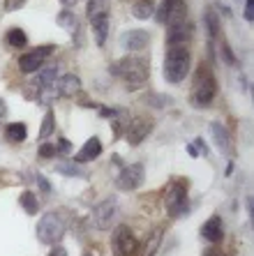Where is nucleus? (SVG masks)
I'll return each mask as SVG.
<instances>
[{"instance_id": "36", "label": "nucleus", "mask_w": 254, "mask_h": 256, "mask_svg": "<svg viewBox=\"0 0 254 256\" xmlns=\"http://www.w3.org/2000/svg\"><path fill=\"white\" fill-rule=\"evenodd\" d=\"M242 16H245L247 24L254 21V0H245V12H242Z\"/></svg>"}, {"instance_id": "35", "label": "nucleus", "mask_w": 254, "mask_h": 256, "mask_svg": "<svg viewBox=\"0 0 254 256\" xmlns=\"http://www.w3.org/2000/svg\"><path fill=\"white\" fill-rule=\"evenodd\" d=\"M56 150H58V155H70V152H72V143L67 141V138H58Z\"/></svg>"}, {"instance_id": "8", "label": "nucleus", "mask_w": 254, "mask_h": 256, "mask_svg": "<svg viewBox=\"0 0 254 256\" xmlns=\"http://www.w3.org/2000/svg\"><path fill=\"white\" fill-rule=\"evenodd\" d=\"M51 54H56V44H42V46L30 48L28 54L19 56V70L24 72V74H35L42 67V62Z\"/></svg>"}, {"instance_id": "34", "label": "nucleus", "mask_w": 254, "mask_h": 256, "mask_svg": "<svg viewBox=\"0 0 254 256\" xmlns=\"http://www.w3.org/2000/svg\"><path fill=\"white\" fill-rule=\"evenodd\" d=\"M37 185H40V190L44 192V194H51V192H54V187H51V182L47 180L44 173H37Z\"/></svg>"}, {"instance_id": "20", "label": "nucleus", "mask_w": 254, "mask_h": 256, "mask_svg": "<svg viewBox=\"0 0 254 256\" xmlns=\"http://www.w3.org/2000/svg\"><path fill=\"white\" fill-rule=\"evenodd\" d=\"M28 138V127L26 122H10L5 127V141L12 143V146H19V143H24Z\"/></svg>"}, {"instance_id": "41", "label": "nucleus", "mask_w": 254, "mask_h": 256, "mask_svg": "<svg viewBox=\"0 0 254 256\" xmlns=\"http://www.w3.org/2000/svg\"><path fill=\"white\" fill-rule=\"evenodd\" d=\"M245 208H247V214H249V220L254 217V201H252V194H247L245 196Z\"/></svg>"}, {"instance_id": "23", "label": "nucleus", "mask_w": 254, "mask_h": 256, "mask_svg": "<svg viewBox=\"0 0 254 256\" xmlns=\"http://www.w3.org/2000/svg\"><path fill=\"white\" fill-rule=\"evenodd\" d=\"M162 238H164V228H162V226H160V228H155V231L146 238V244H143L141 256H155V254H157Z\"/></svg>"}, {"instance_id": "44", "label": "nucleus", "mask_w": 254, "mask_h": 256, "mask_svg": "<svg viewBox=\"0 0 254 256\" xmlns=\"http://www.w3.org/2000/svg\"><path fill=\"white\" fill-rule=\"evenodd\" d=\"M60 2L65 5V10H70V7H74V5H77V0H60Z\"/></svg>"}, {"instance_id": "2", "label": "nucleus", "mask_w": 254, "mask_h": 256, "mask_svg": "<svg viewBox=\"0 0 254 256\" xmlns=\"http://www.w3.org/2000/svg\"><path fill=\"white\" fill-rule=\"evenodd\" d=\"M217 97V78L208 62H199L194 76H192V104L196 108H206Z\"/></svg>"}, {"instance_id": "12", "label": "nucleus", "mask_w": 254, "mask_h": 256, "mask_svg": "<svg viewBox=\"0 0 254 256\" xmlns=\"http://www.w3.org/2000/svg\"><path fill=\"white\" fill-rule=\"evenodd\" d=\"M120 44H123V48L130 51V54L143 51V48L150 44V32H148V30H141V28L127 30V32H123V37H120Z\"/></svg>"}, {"instance_id": "32", "label": "nucleus", "mask_w": 254, "mask_h": 256, "mask_svg": "<svg viewBox=\"0 0 254 256\" xmlns=\"http://www.w3.org/2000/svg\"><path fill=\"white\" fill-rule=\"evenodd\" d=\"M37 155H40L42 160H54V157L58 155V150H56L54 143H42L40 148H37Z\"/></svg>"}, {"instance_id": "4", "label": "nucleus", "mask_w": 254, "mask_h": 256, "mask_svg": "<svg viewBox=\"0 0 254 256\" xmlns=\"http://www.w3.org/2000/svg\"><path fill=\"white\" fill-rule=\"evenodd\" d=\"M67 231V222L63 212L58 210H47L37 222V240L42 244H58Z\"/></svg>"}, {"instance_id": "9", "label": "nucleus", "mask_w": 254, "mask_h": 256, "mask_svg": "<svg viewBox=\"0 0 254 256\" xmlns=\"http://www.w3.org/2000/svg\"><path fill=\"white\" fill-rule=\"evenodd\" d=\"M146 180V168L143 164H125L120 168L118 178H116V185H118L120 192H134L143 185Z\"/></svg>"}, {"instance_id": "17", "label": "nucleus", "mask_w": 254, "mask_h": 256, "mask_svg": "<svg viewBox=\"0 0 254 256\" xmlns=\"http://www.w3.org/2000/svg\"><path fill=\"white\" fill-rule=\"evenodd\" d=\"M210 136H213V141H215L219 152H222V155H229L231 152V136H229V130H226L222 122H217V120L210 122Z\"/></svg>"}, {"instance_id": "3", "label": "nucleus", "mask_w": 254, "mask_h": 256, "mask_svg": "<svg viewBox=\"0 0 254 256\" xmlns=\"http://www.w3.org/2000/svg\"><path fill=\"white\" fill-rule=\"evenodd\" d=\"M192 54L187 46H166L164 56V78L169 84H183L189 74Z\"/></svg>"}, {"instance_id": "15", "label": "nucleus", "mask_w": 254, "mask_h": 256, "mask_svg": "<svg viewBox=\"0 0 254 256\" xmlns=\"http://www.w3.org/2000/svg\"><path fill=\"white\" fill-rule=\"evenodd\" d=\"M102 141L97 136H90L88 141L83 143V148L77 152V157H74V162L77 164H88V162H95L97 157L102 155Z\"/></svg>"}, {"instance_id": "21", "label": "nucleus", "mask_w": 254, "mask_h": 256, "mask_svg": "<svg viewBox=\"0 0 254 256\" xmlns=\"http://www.w3.org/2000/svg\"><path fill=\"white\" fill-rule=\"evenodd\" d=\"M40 74L35 76V81H33V86H35L37 90H42V88H49V86H54L56 84V76H58V67L56 65H49V67H44V70H37Z\"/></svg>"}, {"instance_id": "39", "label": "nucleus", "mask_w": 254, "mask_h": 256, "mask_svg": "<svg viewBox=\"0 0 254 256\" xmlns=\"http://www.w3.org/2000/svg\"><path fill=\"white\" fill-rule=\"evenodd\" d=\"M203 256H224V252L219 250L217 244H210V247H208V250L203 252Z\"/></svg>"}, {"instance_id": "46", "label": "nucleus", "mask_w": 254, "mask_h": 256, "mask_svg": "<svg viewBox=\"0 0 254 256\" xmlns=\"http://www.w3.org/2000/svg\"><path fill=\"white\" fill-rule=\"evenodd\" d=\"M86 256H90V254H86Z\"/></svg>"}, {"instance_id": "16", "label": "nucleus", "mask_w": 254, "mask_h": 256, "mask_svg": "<svg viewBox=\"0 0 254 256\" xmlns=\"http://www.w3.org/2000/svg\"><path fill=\"white\" fill-rule=\"evenodd\" d=\"M90 28H93L95 44L102 48L107 44V37H109V12H102V14L90 18Z\"/></svg>"}, {"instance_id": "33", "label": "nucleus", "mask_w": 254, "mask_h": 256, "mask_svg": "<svg viewBox=\"0 0 254 256\" xmlns=\"http://www.w3.org/2000/svg\"><path fill=\"white\" fill-rule=\"evenodd\" d=\"M26 2H28V0H5V2H3V10H5V12H19L21 7H26Z\"/></svg>"}, {"instance_id": "30", "label": "nucleus", "mask_w": 254, "mask_h": 256, "mask_svg": "<svg viewBox=\"0 0 254 256\" xmlns=\"http://www.w3.org/2000/svg\"><path fill=\"white\" fill-rule=\"evenodd\" d=\"M58 90H56V84L54 86H49V88H42L40 90V95H37V102H40L42 106H51L56 100H58Z\"/></svg>"}, {"instance_id": "18", "label": "nucleus", "mask_w": 254, "mask_h": 256, "mask_svg": "<svg viewBox=\"0 0 254 256\" xmlns=\"http://www.w3.org/2000/svg\"><path fill=\"white\" fill-rule=\"evenodd\" d=\"M56 90H58L60 97H77L79 92H81V78L77 76V74H63L60 76V81L56 84Z\"/></svg>"}, {"instance_id": "27", "label": "nucleus", "mask_w": 254, "mask_h": 256, "mask_svg": "<svg viewBox=\"0 0 254 256\" xmlns=\"http://www.w3.org/2000/svg\"><path fill=\"white\" fill-rule=\"evenodd\" d=\"M54 132H56V116L54 111H47L40 125V141H47L49 136H54Z\"/></svg>"}, {"instance_id": "25", "label": "nucleus", "mask_w": 254, "mask_h": 256, "mask_svg": "<svg viewBox=\"0 0 254 256\" xmlns=\"http://www.w3.org/2000/svg\"><path fill=\"white\" fill-rule=\"evenodd\" d=\"M19 203H21V208L26 210V214H37L40 212V201H37V196H35V192H21V196H19Z\"/></svg>"}, {"instance_id": "38", "label": "nucleus", "mask_w": 254, "mask_h": 256, "mask_svg": "<svg viewBox=\"0 0 254 256\" xmlns=\"http://www.w3.org/2000/svg\"><path fill=\"white\" fill-rule=\"evenodd\" d=\"M194 148H199V150H196L199 155H208V146H206V141H203V138H201V136L194 141Z\"/></svg>"}, {"instance_id": "5", "label": "nucleus", "mask_w": 254, "mask_h": 256, "mask_svg": "<svg viewBox=\"0 0 254 256\" xmlns=\"http://www.w3.org/2000/svg\"><path fill=\"white\" fill-rule=\"evenodd\" d=\"M189 182L185 178H173L169 190H166V198H164V210L169 217H180L187 212L189 208Z\"/></svg>"}, {"instance_id": "7", "label": "nucleus", "mask_w": 254, "mask_h": 256, "mask_svg": "<svg viewBox=\"0 0 254 256\" xmlns=\"http://www.w3.org/2000/svg\"><path fill=\"white\" fill-rule=\"evenodd\" d=\"M116 214H118V198L116 196H109L104 198L102 203H97L93 210V224L97 231H109L116 222Z\"/></svg>"}, {"instance_id": "1", "label": "nucleus", "mask_w": 254, "mask_h": 256, "mask_svg": "<svg viewBox=\"0 0 254 256\" xmlns=\"http://www.w3.org/2000/svg\"><path fill=\"white\" fill-rule=\"evenodd\" d=\"M109 72L113 76H118L127 90H139L146 86L148 76H150V62L143 56H125V58L111 62Z\"/></svg>"}, {"instance_id": "6", "label": "nucleus", "mask_w": 254, "mask_h": 256, "mask_svg": "<svg viewBox=\"0 0 254 256\" xmlns=\"http://www.w3.org/2000/svg\"><path fill=\"white\" fill-rule=\"evenodd\" d=\"M111 250H113V256H139L141 252V242L136 240L134 231L130 226H116L113 231V238H111Z\"/></svg>"}, {"instance_id": "40", "label": "nucleus", "mask_w": 254, "mask_h": 256, "mask_svg": "<svg viewBox=\"0 0 254 256\" xmlns=\"http://www.w3.org/2000/svg\"><path fill=\"white\" fill-rule=\"evenodd\" d=\"M213 10H217L219 14H222V16H226V18H231V10L226 5H222V2H215V7Z\"/></svg>"}, {"instance_id": "29", "label": "nucleus", "mask_w": 254, "mask_h": 256, "mask_svg": "<svg viewBox=\"0 0 254 256\" xmlns=\"http://www.w3.org/2000/svg\"><path fill=\"white\" fill-rule=\"evenodd\" d=\"M219 56H222V60H224V65L238 67V58H236L233 48H231V44L226 42V40H222V42H219Z\"/></svg>"}, {"instance_id": "10", "label": "nucleus", "mask_w": 254, "mask_h": 256, "mask_svg": "<svg viewBox=\"0 0 254 256\" xmlns=\"http://www.w3.org/2000/svg\"><path fill=\"white\" fill-rule=\"evenodd\" d=\"M125 141L130 143L132 148L141 146L146 141V136L153 132V120L150 118H143V116H136V118H130L127 125H125Z\"/></svg>"}, {"instance_id": "26", "label": "nucleus", "mask_w": 254, "mask_h": 256, "mask_svg": "<svg viewBox=\"0 0 254 256\" xmlns=\"http://www.w3.org/2000/svg\"><path fill=\"white\" fill-rule=\"evenodd\" d=\"M54 168H56V173L67 176V178H86V173L77 166V162H58Z\"/></svg>"}, {"instance_id": "31", "label": "nucleus", "mask_w": 254, "mask_h": 256, "mask_svg": "<svg viewBox=\"0 0 254 256\" xmlns=\"http://www.w3.org/2000/svg\"><path fill=\"white\" fill-rule=\"evenodd\" d=\"M107 7H109L107 0H88V2H86V16L88 18L97 16V14L107 12Z\"/></svg>"}, {"instance_id": "24", "label": "nucleus", "mask_w": 254, "mask_h": 256, "mask_svg": "<svg viewBox=\"0 0 254 256\" xmlns=\"http://www.w3.org/2000/svg\"><path fill=\"white\" fill-rule=\"evenodd\" d=\"M5 42H7V46H12V48H24V46H28V35H26L24 28H10L5 32Z\"/></svg>"}, {"instance_id": "11", "label": "nucleus", "mask_w": 254, "mask_h": 256, "mask_svg": "<svg viewBox=\"0 0 254 256\" xmlns=\"http://www.w3.org/2000/svg\"><path fill=\"white\" fill-rule=\"evenodd\" d=\"M194 37V24L192 18H185L180 24L166 26V46H187Z\"/></svg>"}, {"instance_id": "37", "label": "nucleus", "mask_w": 254, "mask_h": 256, "mask_svg": "<svg viewBox=\"0 0 254 256\" xmlns=\"http://www.w3.org/2000/svg\"><path fill=\"white\" fill-rule=\"evenodd\" d=\"M49 256H70V254H67V250L58 242V244H51V252H49Z\"/></svg>"}, {"instance_id": "45", "label": "nucleus", "mask_w": 254, "mask_h": 256, "mask_svg": "<svg viewBox=\"0 0 254 256\" xmlns=\"http://www.w3.org/2000/svg\"><path fill=\"white\" fill-rule=\"evenodd\" d=\"M123 2H132V0H123Z\"/></svg>"}, {"instance_id": "42", "label": "nucleus", "mask_w": 254, "mask_h": 256, "mask_svg": "<svg viewBox=\"0 0 254 256\" xmlns=\"http://www.w3.org/2000/svg\"><path fill=\"white\" fill-rule=\"evenodd\" d=\"M5 116H7V104H5L3 100H0V120L5 118Z\"/></svg>"}, {"instance_id": "28", "label": "nucleus", "mask_w": 254, "mask_h": 256, "mask_svg": "<svg viewBox=\"0 0 254 256\" xmlns=\"http://www.w3.org/2000/svg\"><path fill=\"white\" fill-rule=\"evenodd\" d=\"M143 104H148L150 108H164L166 104H171V100L160 95V92H146L143 95Z\"/></svg>"}, {"instance_id": "13", "label": "nucleus", "mask_w": 254, "mask_h": 256, "mask_svg": "<svg viewBox=\"0 0 254 256\" xmlns=\"http://www.w3.org/2000/svg\"><path fill=\"white\" fill-rule=\"evenodd\" d=\"M201 238L210 244H219L224 240V224H222V217H219V214H210V217L203 222Z\"/></svg>"}, {"instance_id": "43", "label": "nucleus", "mask_w": 254, "mask_h": 256, "mask_svg": "<svg viewBox=\"0 0 254 256\" xmlns=\"http://www.w3.org/2000/svg\"><path fill=\"white\" fill-rule=\"evenodd\" d=\"M187 152H189V157H199V152H196V148H194V143H189V146H187Z\"/></svg>"}, {"instance_id": "14", "label": "nucleus", "mask_w": 254, "mask_h": 256, "mask_svg": "<svg viewBox=\"0 0 254 256\" xmlns=\"http://www.w3.org/2000/svg\"><path fill=\"white\" fill-rule=\"evenodd\" d=\"M56 24H58L60 28L70 30V32H72V42L81 44V26H79V16L72 12V10H63V12H58Z\"/></svg>"}, {"instance_id": "22", "label": "nucleus", "mask_w": 254, "mask_h": 256, "mask_svg": "<svg viewBox=\"0 0 254 256\" xmlns=\"http://www.w3.org/2000/svg\"><path fill=\"white\" fill-rule=\"evenodd\" d=\"M132 14L139 21H148L155 16V0H134L132 5Z\"/></svg>"}, {"instance_id": "19", "label": "nucleus", "mask_w": 254, "mask_h": 256, "mask_svg": "<svg viewBox=\"0 0 254 256\" xmlns=\"http://www.w3.org/2000/svg\"><path fill=\"white\" fill-rule=\"evenodd\" d=\"M203 24H206V30H208V40H210V42L219 40V35H222V21H219V14L215 12L213 7H206Z\"/></svg>"}]
</instances>
